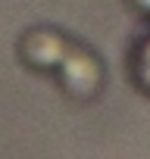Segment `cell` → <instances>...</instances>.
Segmentation results:
<instances>
[{"label": "cell", "mask_w": 150, "mask_h": 159, "mask_svg": "<svg viewBox=\"0 0 150 159\" xmlns=\"http://www.w3.org/2000/svg\"><path fill=\"white\" fill-rule=\"evenodd\" d=\"M134 75H138V84L150 91V38H147L144 50L138 53V66H134Z\"/></svg>", "instance_id": "1"}]
</instances>
